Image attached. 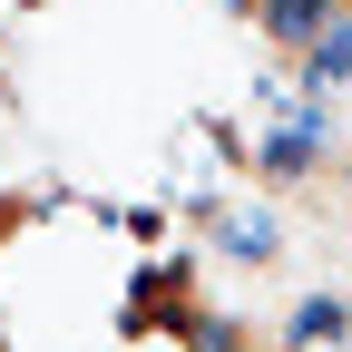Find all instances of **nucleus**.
<instances>
[{
	"instance_id": "nucleus-1",
	"label": "nucleus",
	"mask_w": 352,
	"mask_h": 352,
	"mask_svg": "<svg viewBox=\"0 0 352 352\" xmlns=\"http://www.w3.org/2000/svg\"><path fill=\"white\" fill-rule=\"evenodd\" d=\"M284 342H294V352H342V342H352V303H342V294H303L294 323H284Z\"/></svg>"
},
{
	"instance_id": "nucleus-3",
	"label": "nucleus",
	"mask_w": 352,
	"mask_h": 352,
	"mask_svg": "<svg viewBox=\"0 0 352 352\" xmlns=\"http://www.w3.org/2000/svg\"><path fill=\"white\" fill-rule=\"evenodd\" d=\"M215 245H226L235 264H274L284 235H274V215H215Z\"/></svg>"
},
{
	"instance_id": "nucleus-5",
	"label": "nucleus",
	"mask_w": 352,
	"mask_h": 352,
	"mask_svg": "<svg viewBox=\"0 0 352 352\" xmlns=\"http://www.w3.org/2000/svg\"><path fill=\"white\" fill-rule=\"evenodd\" d=\"M333 10H352V0H333Z\"/></svg>"
},
{
	"instance_id": "nucleus-2",
	"label": "nucleus",
	"mask_w": 352,
	"mask_h": 352,
	"mask_svg": "<svg viewBox=\"0 0 352 352\" xmlns=\"http://www.w3.org/2000/svg\"><path fill=\"white\" fill-rule=\"evenodd\" d=\"M342 78H352V10H333L314 39H303V88L323 98V88H342Z\"/></svg>"
},
{
	"instance_id": "nucleus-4",
	"label": "nucleus",
	"mask_w": 352,
	"mask_h": 352,
	"mask_svg": "<svg viewBox=\"0 0 352 352\" xmlns=\"http://www.w3.org/2000/svg\"><path fill=\"white\" fill-rule=\"evenodd\" d=\"M186 333H196V352H245V342H235V323H215V314H196Z\"/></svg>"
}]
</instances>
